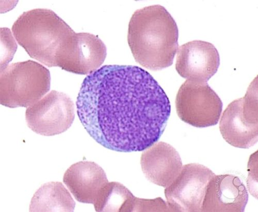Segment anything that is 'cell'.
I'll return each mask as SVG.
<instances>
[{"mask_svg": "<svg viewBox=\"0 0 258 212\" xmlns=\"http://www.w3.org/2000/svg\"><path fill=\"white\" fill-rule=\"evenodd\" d=\"M75 105L67 94L52 91L29 107L26 119L34 132L51 136L66 132L75 120Z\"/></svg>", "mask_w": 258, "mask_h": 212, "instance_id": "obj_7", "label": "cell"}, {"mask_svg": "<svg viewBox=\"0 0 258 212\" xmlns=\"http://www.w3.org/2000/svg\"><path fill=\"white\" fill-rule=\"evenodd\" d=\"M248 200L247 189L239 177L215 175L208 184L202 211L243 212Z\"/></svg>", "mask_w": 258, "mask_h": 212, "instance_id": "obj_11", "label": "cell"}, {"mask_svg": "<svg viewBox=\"0 0 258 212\" xmlns=\"http://www.w3.org/2000/svg\"><path fill=\"white\" fill-rule=\"evenodd\" d=\"M179 30L166 9L155 5L136 11L128 25L127 41L136 60L154 71L173 65Z\"/></svg>", "mask_w": 258, "mask_h": 212, "instance_id": "obj_2", "label": "cell"}, {"mask_svg": "<svg viewBox=\"0 0 258 212\" xmlns=\"http://www.w3.org/2000/svg\"><path fill=\"white\" fill-rule=\"evenodd\" d=\"M76 202L62 183L51 182L42 185L34 195L30 211L73 212Z\"/></svg>", "mask_w": 258, "mask_h": 212, "instance_id": "obj_14", "label": "cell"}, {"mask_svg": "<svg viewBox=\"0 0 258 212\" xmlns=\"http://www.w3.org/2000/svg\"><path fill=\"white\" fill-rule=\"evenodd\" d=\"M84 128L98 144L121 153L142 152L162 135L169 100L148 72L135 66H103L85 78L77 100Z\"/></svg>", "mask_w": 258, "mask_h": 212, "instance_id": "obj_1", "label": "cell"}, {"mask_svg": "<svg viewBox=\"0 0 258 212\" xmlns=\"http://www.w3.org/2000/svg\"><path fill=\"white\" fill-rule=\"evenodd\" d=\"M215 175L209 168L199 164L182 166L178 176L165 189L169 207L173 211H202L208 184Z\"/></svg>", "mask_w": 258, "mask_h": 212, "instance_id": "obj_8", "label": "cell"}, {"mask_svg": "<svg viewBox=\"0 0 258 212\" xmlns=\"http://www.w3.org/2000/svg\"><path fill=\"white\" fill-rule=\"evenodd\" d=\"M220 65L219 52L210 42L193 40L178 49L176 69L187 80L207 82L217 73Z\"/></svg>", "mask_w": 258, "mask_h": 212, "instance_id": "obj_10", "label": "cell"}, {"mask_svg": "<svg viewBox=\"0 0 258 212\" xmlns=\"http://www.w3.org/2000/svg\"><path fill=\"white\" fill-rule=\"evenodd\" d=\"M136 197L122 184L108 182L102 189L94 207L97 211H134Z\"/></svg>", "mask_w": 258, "mask_h": 212, "instance_id": "obj_15", "label": "cell"}, {"mask_svg": "<svg viewBox=\"0 0 258 212\" xmlns=\"http://www.w3.org/2000/svg\"><path fill=\"white\" fill-rule=\"evenodd\" d=\"M1 71H3L11 61L17 50V46L8 28H1Z\"/></svg>", "mask_w": 258, "mask_h": 212, "instance_id": "obj_16", "label": "cell"}, {"mask_svg": "<svg viewBox=\"0 0 258 212\" xmlns=\"http://www.w3.org/2000/svg\"><path fill=\"white\" fill-rule=\"evenodd\" d=\"M18 44L33 58L55 67L57 56L75 31L49 9H37L21 15L12 27Z\"/></svg>", "mask_w": 258, "mask_h": 212, "instance_id": "obj_3", "label": "cell"}, {"mask_svg": "<svg viewBox=\"0 0 258 212\" xmlns=\"http://www.w3.org/2000/svg\"><path fill=\"white\" fill-rule=\"evenodd\" d=\"M106 54V46L98 36L75 32L56 57L55 67L76 74H90L100 67Z\"/></svg>", "mask_w": 258, "mask_h": 212, "instance_id": "obj_9", "label": "cell"}, {"mask_svg": "<svg viewBox=\"0 0 258 212\" xmlns=\"http://www.w3.org/2000/svg\"><path fill=\"white\" fill-rule=\"evenodd\" d=\"M224 139L230 145L242 149L257 142V87L250 85L242 98L229 104L220 123Z\"/></svg>", "mask_w": 258, "mask_h": 212, "instance_id": "obj_6", "label": "cell"}, {"mask_svg": "<svg viewBox=\"0 0 258 212\" xmlns=\"http://www.w3.org/2000/svg\"><path fill=\"white\" fill-rule=\"evenodd\" d=\"M141 164L150 182L165 188L173 182L182 168L179 153L173 146L162 142L155 143L143 152Z\"/></svg>", "mask_w": 258, "mask_h": 212, "instance_id": "obj_12", "label": "cell"}, {"mask_svg": "<svg viewBox=\"0 0 258 212\" xmlns=\"http://www.w3.org/2000/svg\"><path fill=\"white\" fill-rule=\"evenodd\" d=\"M134 211H173L161 197L154 199L136 198Z\"/></svg>", "mask_w": 258, "mask_h": 212, "instance_id": "obj_17", "label": "cell"}, {"mask_svg": "<svg viewBox=\"0 0 258 212\" xmlns=\"http://www.w3.org/2000/svg\"><path fill=\"white\" fill-rule=\"evenodd\" d=\"M49 70L29 60L13 63L1 71V104L10 108H27L50 89Z\"/></svg>", "mask_w": 258, "mask_h": 212, "instance_id": "obj_4", "label": "cell"}, {"mask_svg": "<svg viewBox=\"0 0 258 212\" xmlns=\"http://www.w3.org/2000/svg\"><path fill=\"white\" fill-rule=\"evenodd\" d=\"M63 182L78 201L93 204L109 182L102 167L89 161L72 165L64 173Z\"/></svg>", "mask_w": 258, "mask_h": 212, "instance_id": "obj_13", "label": "cell"}, {"mask_svg": "<svg viewBox=\"0 0 258 212\" xmlns=\"http://www.w3.org/2000/svg\"><path fill=\"white\" fill-rule=\"evenodd\" d=\"M176 107L181 120L203 128L218 124L223 103L207 82L187 80L179 90Z\"/></svg>", "mask_w": 258, "mask_h": 212, "instance_id": "obj_5", "label": "cell"}]
</instances>
